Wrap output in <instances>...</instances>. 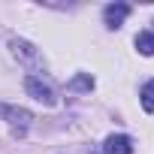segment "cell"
Here are the masks:
<instances>
[{"label":"cell","mask_w":154,"mask_h":154,"mask_svg":"<svg viewBox=\"0 0 154 154\" xmlns=\"http://www.w3.org/2000/svg\"><path fill=\"white\" fill-rule=\"evenodd\" d=\"M24 88H27V94H30L33 100H39V103H45V106H54V103H57L54 88H51L48 82L36 79V75H27V79H24Z\"/></svg>","instance_id":"7a4b0ae2"},{"label":"cell","mask_w":154,"mask_h":154,"mask_svg":"<svg viewBox=\"0 0 154 154\" xmlns=\"http://www.w3.org/2000/svg\"><path fill=\"white\" fill-rule=\"evenodd\" d=\"M0 118H6V121L12 124L15 133H24V130L30 127V121H33V115H30L27 109H21V106H9V103H0Z\"/></svg>","instance_id":"6da1fadb"},{"label":"cell","mask_w":154,"mask_h":154,"mask_svg":"<svg viewBox=\"0 0 154 154\" xmlns=\"http://www.w3.org/2000/svg\"><path fill=\"white\" fill-rule=\"evenodd\" d=\"M94 88V79L91 75H79L75 82H69V91H91Z\"/></svg>","instance_id":"ba28073f"},{"label":"cell","mask_w":154,"mask_h":154,"mask_svg":"<svg viewBox=\"0 0 154 154\" xmlns=\"http://www.w3.org/2000/svg\"><path fill=\"white\" fill-rule=\"evenodd\" d=\"M103 151H106V154H133V139L124 136V133H112V136L106 139Z\"/></svg>","instance_id":"277c9868"},{"label":"cell","mask_w":154,"mask_h":154,"mask_svg":"<svg viewBox=\"0 0 154 154\" xmlns=\"http://www.w3.org/2000/svg\"><path fill=\"white\" fill-rule=\"evenodd\" d=\"M9 45H12L15 57H21V60H27V63H39V54H36V48H33L30 42H24V39H9Z\"/></svg>","instance_id":"5b68a950"},{"label":"cell","mask_w":154,"mask_h":154,"mask_svg":"<svg viewBox=\"0 0 154 154\" xmlns=\"http://www.w3.org/2000/svg\"><path fill=\"white\" fill-rule=\"evenodd\" d=\"M136 48H139V54H154V33L151 30H142V33H136Z\"/></svg>","instance_id":"8992f818"},{"label":"cell","mask_w":154,"mask_h":154,"mask_svg":"<svg viewBox=\"0 0 154 154\" xmlns=\"http://www.w3.org/2000/svg\"><path fill=\"white\" fill-rule=\"evenodd\" d=\"M139 100H142V109L154 115V79H151V82H145V88H142Z\"/></svg>","instance_id":"52a82bcc"},{"label":"cell","mask_w":154,"mask_h":154,"mask_svg":"<svg viewBox=\"0 0 154 154\" xmlns=\"http://www.w3.org/2000/svg\"><path fill=\"white\" fill-rule=\"evenodd\" d=\"M130 15V6L127 3H109L106 9H103V18H106V27H121L124 24V18Z\"/></svg>","instance_id":"3957f363"}]
</instances>
